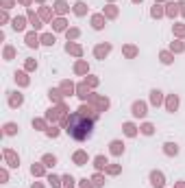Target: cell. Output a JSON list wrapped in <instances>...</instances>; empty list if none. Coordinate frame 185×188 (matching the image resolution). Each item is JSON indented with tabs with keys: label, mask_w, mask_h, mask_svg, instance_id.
<instances>
[{
	"label": "cell",
	"mask_w": 185,
	"mask_h": 188,
	"mask_svg": "<svg viewBox=\"0 0 185 188\" xmlns=\"http://www.w3.org/2000/svg\"><path fill=\"white\" fill-rule=\"evenodd\" d=\"M68 134L72 136V138H76V140H85V138L92 136V123L74 116V118L70 120V125H68Z\"/></svg>",
	"instance_id": "cell-1"
},
{
	"label": "cell",
	"mask_w": 185,
	"mask_h": 188,
	"mask_svg": "<svg viewBox=\"0 0 185 188\" xmlns=\"http://www.w3.org/2000/svg\"><path fill=\"white\" fill-rule=\"evenodd\" d=\"M63 182H65V186H68V188H72V182H74V179H72V177H63Z\"/></svg>",
	"instance_id": "cell-10"
},
{
	"label": "cell",
	"mask_w": 185,
	"mask_h": 188,
	"mask_svg": "<svg viewBox=\"0 0 185 188\" xmlns=\"http://www.w3.org/2000/svg\"><path fill=\"white\" fill-rule=\"evenodd\" d=\"M124 129H127V134H129V136H133V134H135V129H133V125H127Z\"/></svg>",
	"instance_id": "cell-9"
},
{
	"label": "cell",
	"mask_w": 185,
	"mask_h": 188,
	"mask_svg": "<svg viewBox=\"0 0 185 188\" xmlns=\"http://www.w3.org/2000/svg\"><path fill=\"white\" fill-rule=\"evenodd\" d=\"M166 151H168V153H176L179 149H176V144H166Z\"/></svg>",
	"instance_id": "cell-6"
},
{
	"label": "cell",
	"mask_w": 185,
	"mask_h": 188,
	"mask_svg": "<svg viewBox=\"0 0 185 188\" xmlns=\"http://www.w3.org/2000/svg\"><path fill=\"white\" fill-rule=\"evenodd\" d=\"M46 162H48V166H52V164H54V158H50V155H46Z\"/></svg>",
	"instance_id": "cell-14"
},
{
	"label": "cell",
	"mask_w": 185,
	"mask_h": 188,
	"mask_svg": "<svg viewBox=\"0 0 185 188\" xmlns=\"http://www.w3.org/2000/svg\"><path fill=\"white\" fill-rule=\"evenodd\" d=\"M150 179H152V186H155V188H163V184H166V182H163V175L157 173V171L150 173Z\"/></svg>",
	"instance_id": "cell-2"
},
{
	"label": "cell",
	"mask_w": 185,
	"mask_h": 188,
	"mask_svg": "<svg viewBox=\"0 0 185 188\" xmlns=\"http://www.w3.org/2000/svg\"><path fill=\"white\" fill-rule=\"evenodd\" d=\"M7 134H15V125H7Z\"/></svg>",
	"instance_id": "cell-11"
},
{
	"label": "cell",
	"mask_w": 185,
	"mask_h": 188,
	"mask_svg": "<svg viewBox=\"0 0 185 188\" xmlns=\"http://www.w3.org/2000/svg\"><path fill=\"white\" fill-rule=\"evenodd\" d=\"M26 44L29 46H37V37H35V35H29V37H26Z\"/></svg>",
	"instance_id": "cell-5"
},
{
	"label": "cell",
	"mask_w": 185,
	"mask_h": 188,
	"mask_svg": "<svg viewBox=\"0 0 185 188\" xmlns=\"http://www.w3.org/2000/svg\"><path fill=\"white\" fill-rule=\"evenodd\" d=\"M52 42H54L52 35H44V44H52Z\"/></svg>",
	"instance_id": "cell-8"
},
{
	"label": "cell",
	"mask_w": 185,
	"mask_h": 188,
	"mask_svg": "<svg viewBox=\"0 0 185 188\" xmlns=\"http://www.w3.org/2000/svg\"><path fill=\"white\" fill-rule=\"evenodd\" d=\"M13 29H15V31L24 29V20H22V18H15V20H13Z\"/></svg>",
	"instance_id": "cell-4"
},
{
	"label": "cell",
	"mask_w": 185,
	"mask_h": 188,
	"mask_svg": "<svg viewBox=\"0 0 185 188\" xmlns=\"http://www.w3.org/2000/svg\"><path fill=\"white\" fill-rule=\"evenodd\" d=\"M111 147H113V153H120V151H122V144L120 142H111Z\"/></svg>",
	"instance_id": "cell-7"
},
{
	"label": "cell",
	"mask_w": 185,
	"mask_h": 188,
	"mask_svg": "<svg viewBox=\"0 0 185 188\" xmlns=\"http://www.w3.org/2000/svg\"><path fill=\"white\" fill-rule=\"evenodd\" d=\"M133 114H135V116H144V114H146V105H144V103H135V105H133Z\"/></svg>",
	"instance_id": "cell-3"
},
{
	"label": "cell",
	"mask_w": 185,
	"mask_h": 188,
	"mask_svg": "<svg viewBox=\"0 0 185 188\" xmlns=\"http://www.w3.org/2000/svg\"><path fill=\"white\" fill-rule=\"evenodd\" d=\"M144 134H152V127H150V125H144Z\"/></svg>",
	"instance_id": "cell-12"
},
{
	"label": "cell",
	"mask_w": 185,
	"mask_h": 188,
	"mask_svg": "<svg viewBox=\"0 0 185 188\" xmlns=\"http://www.w3.org/2000/svg\"><path fill=\"white\" fill-rule=\"evenodd\" d=\"M105 164H107V162H105L102 158H98V160H96V166H105Z\"/></svg>",
	"instance_id": "cell-13"
}]
</instances>
